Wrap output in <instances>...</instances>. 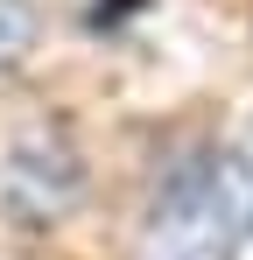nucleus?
<instances>
[{"label":"nucleus","mask_w":253,"mask_h":260,"mask_svg":"<svg viewBox=\"0 0 253 260\" xmlns=\"http://www.w3.org/2000/svg\"><path fill=\"white\" fill-rule=\"evenodd\" d=\"M42 43V7L36 0H0V71L28 63Z\"/></svg>","instance_id":"nucleus-4"},{"label":"nucleus","mask_w":253,"mask_h":260,"mask_svg":"<svg viewBox=\"0 0 253 260\" xmlns=\"http://www.w3.org/2000/svg\"><path fill=\"white\" fill-rule=\"evenodd\" d=\"M225 260H253V141H225Z\"/></svg>","instance_id":"nucleus-3"},{"label":"nucleus","mask_w":253,"mask_h":260,"mask_svg":"<svg viewBox=\"0 0 253 260\" xmlns=\"http://www.w3.org/2000/svg\"><path fill=\"white\" fill-rule=\"evenodd\" d=\"M84 204V155L56 127H14L0 141V211L14 225H56Z\"/></svg>","instance_id":"nucleus-2"},{"label":"nucleus","mask_w":253,"mask_h":260,"mask_svg":"<svg viewBox=\"0 0 253 260\" xmlns=\"http://www.w3.org/2000/svg\"><path fill=\"white\" fill-rule=\"evenodd\" d=\"M141 260H225V148H183L148 190Z\"/></svg>","instance_id":"nucleus-1"}]
</instances>
